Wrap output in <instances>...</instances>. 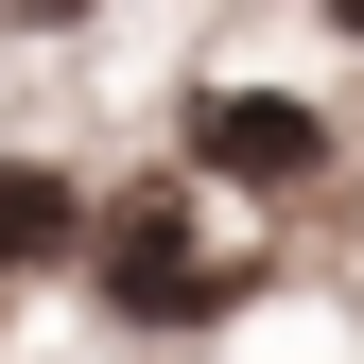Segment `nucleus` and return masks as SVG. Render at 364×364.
<instances>
[{"instance_id": "7ed1b4c3", "label": "nucleus", "mask_w": 364, "mask_h": 364, "mask_svg": "<svg viewBox=\"0 0 364 364\" xmlns=\"http://www.w3.org/2000/svg\"><path fill=\"white\" fill-rule=\"evenodd\" d=\"M70 243H105V225H87V191L53 156H0V278H53Z\"/></svg>"}, {"instance_id": "f03ea898", "label": "nucleus", "mask_w": 364, "mask_h": 364, "mask_svg": "<svg viewBox=\"0 0 364 364\" xmlns=\"http://www.w3.org/2000/svg\"><path fill=\"white\" fill-rule=\"evenodd\" d=\"M191 156L295 191V173H330V105H295V87H208V105H191Z\"/></svg>"}, {"instance_id": "f257e3e1", "label": "nucleus", "mask_w": 364, "mask_h": 364, "mask_svg": "<svg viewBox=\"0 0 364 364\" xmlns=\"http://www.w3.org/2000/svg\"><path fill=\"white\" fill-rule=\"evenodd\" d=\"M105 295L139 312V330H191V312H225V260H208L191 191H139V208H105Z\"/></svg>"}]
</instances>
